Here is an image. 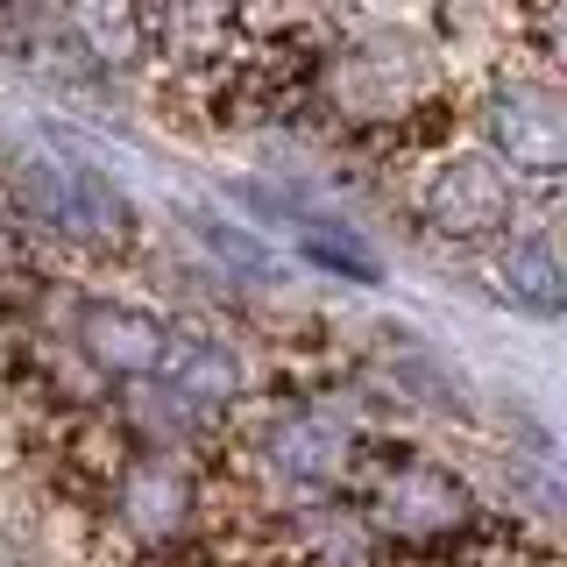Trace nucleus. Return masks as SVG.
Masks as SVG:
<instances>
[{
	"instance_id": "f257e3e1",
	"label": "nucleus",
	"mask_w": 567,
	"mask_h": 567,
	"mask_svg": "<svg viewBox=\"0 0 567 567\" xmlns=\"http://www.w3.org/2000/svg\"><path fill=\"white\" fill-rule=\"evenodd\" d=\"M8 192L35 227H50L64 241H128L135 227L128 199L93 164H71V156H14Z\"/></svg>"
},
{
	"instance_id": "f03ea898",
	"label": "nucleus",
	"mask_w": 567,
	"mask_h": 567,
	"mask_svg": "<svg viewBox=\"0 0 567 567\" xmlns=\"http://www.w3.org/2000/svg\"><path fill=\"white\" fill-rule=\"evenodd\" d=\"M419 213L447 241H489L518 213V185H511V171L496 156H447V164H433V177H425Z\"/></svg>"
},
{
	"instance_id": "7ed1b4c3",
	"label": "nucleus",
	"mask_w": 567,
	"mask_h": 567,
	"mask_svg": "<svg viewBox=\"0 0 567 567\" xmlns=\"http://www.w3.org/2000/svg\"><path fill=\"white\" fill-rule=\"evenodd\" d=\"M489 142H496V164H511V177H560L567 171V114L560 93L539 79H511L496 85L489 100Z\"/></svg>"
},
{
	"instance_id": "20e7f679",
	"label": "nucleus",
	"mask_w": 567,
	"mask_h": 567,
	"mask_svg": "<svg viewBox=\"0 0 567 567\" xmlns=\"http://www.w3.org/2000/svg\"><path fill=\"white\" fill-rule=\"evenodd\" d=\"M79 348L114 377H156L171 348V327L142 306H85L79 312Z\"/></svg>"
},
{
	"instance_id": "39448f33",
	"label": "nucleus",
	"mask_w": 567,
	"mask_h": 567,
	"mask_svg": "<svg viewBox=\"0 0 567 567\" xmlns=\"http://www.w3.org/2000/svg\"><path fill=\"white\" fill-rule=\"evenodd\" d=\"M64 29L93 64L128 71L150 50V8L142 0H64Z\"/></svg>"
},
{
	"instance_id": "423d86ee",
	"label": "nucleus",
	"mask_w": 567,
	"mask_h": 567,
	"mask_svg": "<svg viewBox=\"0 0 567 567\" xmlns=\"http://www.w3.org/2000/svg\"><path fill=\"white\" fill-rule=\"evenodd\" d=\"M461 504H468L461 483L440 475V468H425V461H404L383 489V518L398 532H447V525H461Z\"/></svg>"
},
{
	"instance_id": "0eeeda50",
	"label": "nucleus",
	"mask_w": 567,
	"mask_h": 567,
	"mask_svg": "<svg viewBox=\"0 0 567 567\" xmlns=\"http://www.w3.org/2000/svg\"><path fill=\"white\" fill-rule=\"evenodd\" d=\"M150 29L164 35L177 58L206 64V58H220L227 35H235V0H156Z\"/></svg>"
},
{
	"instance_id": "6e6552de",
	"label": "nucleus",
	"mask_w": 567,
	"mask_h": 567,
	"mask_svg": "<svg viewBox=\"0 0 567 567\" xmlns=\"http://www.w3.org/2000/svg\"><path fill=\"white\" fill-rule=\"evenodd\" d=\"M496 291L511 298V306H525V312H546L554 319L560 312V262H554V248H539V241H511L504 256H496Z\"/></svg>"
},
{
	"instance_id": "1a4fd4ad",
	"label": "nucleus",
	"mask_w": 567,
	"mask_h": 567,
	"mask_svg": "<svg viewBox=\"0 0 567 567\" xmlns=\"http://www.w3.org/2000/svg\"><path fill=\"white\" fill-rule=\"evenodd\" d=\"M298 241H306V256L312 262H327V270H341V277H354V284H377L383 270H377V256H369L362 241L348 235H333V220H312V213H298Z\"/></svg>"
}]
</instances>
